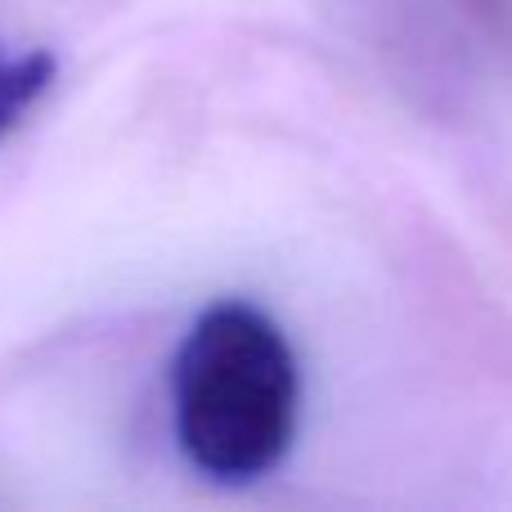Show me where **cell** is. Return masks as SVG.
<instances>
[{"label":"cell","instance_id":"obj_1","mask_svg":"<svg viewBox=\"0 0 512 512\" xmlns=\"http://www.w3.org/2000/svg\"><path fill=\"white\" fill-rule=\"evenodd\" d=\"M301 418L292 342L252 301H216L171 360V427L185 463L216 486H252L288 459Z\"/></svg>","mask_w":512,"mask_h":512},{"label":"cell","instance_id":"obj_2","mask_svg":"<svg viewBox=\"0 0 512 512\" xmlns=\"http://www.w3.org/2000/svg\"><path fill=\"white\" fill-rule=\"evenodd\" d=\"M54 54L45 50H5L0 45V144L27 122L36 104L45 99V90L54 86Z\"/></svg>","mask_w":512,"mask_h":512}]
</instances>
